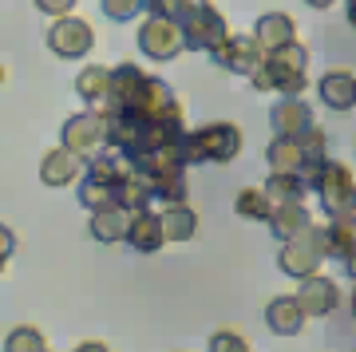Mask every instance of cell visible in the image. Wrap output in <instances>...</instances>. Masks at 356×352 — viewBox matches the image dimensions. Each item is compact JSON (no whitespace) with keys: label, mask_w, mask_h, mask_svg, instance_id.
<instances>
[{"label":"cell","mask_w":356,"mask_h":352,"mask_svg":"<svg viewBox=\"0 0 356 352\" xmlns=\"http://www.w3.org/2000/svg\"><path fill=\"white\" fill-rule=\"evenodd\" d=\"M309 51L293 40L285 48H273L266 51V60L257 63V72L250 76L254 91H277V95H301L309 88Z\"/></svg>","instance_id":"1"},{"label":"cell","mask_w":356,"mask_h":352,"mask_svg":"<svg viewBox=\"0 0 356 352\" xmlns=\"http://www.w3.org/2000/svg\"><path fill=\"white\" fill-rule=\"evenodd\" d=\"M182 151H186V163H234L242 154V127L238 123H206L198 131H186L182 135Z\"/></svg>","instance_id":"2"},{"label":"cell","mask_w":356,"mask_h":352,"mask_svg":"<svg viewBox=\"0 0 356 352\" xmlns=\"http://www.w3.org/2000/svg\"><path fill=\"white\" fill-rule=\"evenodd\" d=\"M309 190L321 198L325 214H356V175L337 159H325V163L309 166Z\"/></svg>","instance_id":"3"},{"label":"cell","mask_w":356,"mask_h":352,"mask_svg":"<svg viewBox=\"0 0 356 352\" xmlns=\"http://www.w3.org/2000/svg\"><path fill=\"white\" fill-rule=\"evenodd\" d=\"M60 138H64L67 151H76L83 163L88 159H95L99 151H107V119H103V111H79L72 115L64 123V131H60Z\"/></svg>","instance_id":"4"},{"label":"cell","mask_w":356,"mask_h":352,"mask_svg":"<svg viewBox=\"0 0 356 352\" xmlns=\"http://www.w3.org/2000/svg\"><path fill=\"white\" fill-rule=\"evenodd\" d=\"M139 51L147 60H175L178 51H186V36H182V20H166V16H147L139 24Z\"/></svg>","instance_id":"5"},{"label":"cell","mask_w":356,"mask_h":352,"mask_svg":"<svg viewBox=\"0 0 356 352\" xmlns=\"http://www.w3.org/2000/svg\"><path fill=\"white\" fill-rule=\"evenodd\" d=\"M182 36H186V48L191 51H214L222 40L229 36V24L226 16L218 13L214 4H198L194 13H186V20H182Z\"/></svg>","instance_id":"6"},{"label":"cell","mask_w":356,"mask_h":352,"mask_svg":"<svg viewBox=\"0 0 356 352\" xmlns=\"http://www.w3.org/2000/svg\"><path fill=\"white\" fill-rule=\"evenodd\" d=\"M309 238L317 241V250L325 257L348 262L356 253V214H332L329 222H313L309 226Z\"/></svg>","instance_id":"7"},{"label":"cell","mask_w":356,"mask_h":352,"mask_svg":"<svg viewBox=\"0 0 356 352\" xmlns=\"http://www.w3.org/2000/svg\"><path fill=\"white\" fill-rule=\"evenodd\" d=\"M48 48L64 60H83L95 48V32L83 16H56V24L48 28Z\"/></svg>","instance_id":"8"},{"label":"cell","mask_w":356,"mask_h":352,"mask_svg":"<svg viewBox=\"0 0 356 352\" xmlns=\"http://www.w3.org/2000/svg\"><path fill=\"white\" fill-rule=\"evenodd\" d=\"M210 60L222 67V72H234V76H254L257 63L266 60V48L257 44V36H226L210 51Z\"/></svg>","instance_id":"9"},{"label":"cell","mask_w":356,"mask_h":352,"mask_svg":"<svg viewBox=\"0 0 356 352\" xmlns=\"http://www.w3.org/2000/svg\"><path fill=\"white\" fill-rule=\"evenodd\" d=\"M321 265H325V253L317 250V241L309 238V230L301 234V238L281 241V253H277V269H281V273L305 281V277L321 273Z\"/></svg>","instance_id":"10"},{"label":"cell","mask_w":356,"mask_h":352,"mask_svg":"<svg viewBox=\"0 0 356 352\" xmlns=\"http://www.w3.org/2000/svg\"><path fill=\"white\" fill-rule=\"evenodd\" d=\"M127 241L135 246L139 253H159L166 246V226H163V214L143 206V210H131V222H127Z\"/></svg>","instance_id":"11"},{"label":"cell","mask_w":356,"mask_h":352,"mask_svg":"<svg viewBox=\"0 0 356 352\" xmlns=\"http://www.w3.org/2000/svg\"><path fill=\"white\" fill-rule=\"evenodd\" d=\"M297 301L305 309L309 317H329L337 305H341V285L325 273H313L301 281V289H297Z\"/></svg>","instance_id":"12"},{"label":"cell","mask_w":356,"mask_h":352,"mask_svg":"<svg viewBox=\"0 0 356 352\" xmlns=\"http://www.w3.org/2000/svg\"><path fill=\"white\" fill-rule=\"evenodd\" d=\"M269 127H273V135H289V138H301L313 127V111H309L301 95H281L273 103V111H269Z\"/></svg>","instance_id":"13"},{"label":"cell","mask_w":356,"mask_h":352,"mask_svg":"<svg viewBox=\"0 0 356 352\" xmlns=\"http://www.w3.org/2000/svg\"><path fill=\"white\" fill-rule=\"evenodd\" d=\"M317 95L329 111H353L356 107V76L348 67H332L317 83Z\"/></svg>","instance_id":"14"},{"label":"cell","mask_w":356,"mask_h":352,"mask_svg":"<svg viewBox=\"0 0 356 352\" xmlns=\"http://www.w3.org/2000/svg\"><path fill=\"white\" fill-rule=\"evenodd\" d=\"M266 226L277 241H289V238H301V234L313 226V214H309L305 202H277Z\"/></svg>","instance_id":"15"},{"label":"cell","mask_w":356,"mask_h":352,"mask_svg":"<svg viewBox=\"0 0 356 352\" xmlns=\"http://www.w3.org/2000/svg\"><path fill=\"white\" fill-rule=\"evenodd\" d=\"M79 170H83V159L76 151H67L64 143L40 159V182H48V186H72Z\"/></svg>","instance_id":"16"},{"label":"cell","mask_w":356,"mask_h":352,"mask_svg":"<svg viewBox=\"0 0 356 352\" xmlns=\"http://www.w3.org/2000/svg\"><path fill=\"white\" fill-rule=\"evenodd\" d=\"M305 321H309V313L301 309L297 293H293V297H273V301L266 305V325L273 328L277 337H297V333H305Z\"/></svg>","instance_id":"17"},{"label":"cell","mask_w":356,"mask_h":352,"mask_svg":"<svg viewBox=\"0 0 356 352\" xmlns=\"http://www.w3.org/2000/svg\"><path fill=\"white\" fill-rule=\"evenodd\" d=\"M254 36L266 51H273V48H285V44L297 40V24H293L289 13H261L254 24Z\"/></svg>","instance_id":"18"},{"label":"cell","mask_w":356,"mask_h":352,"mask_svg":"<svg viewBox=\"0 0 356 352\" xmlns=\"http://www.w3.org/2000/svg\"><path fill=\"white\" fill-rule=\"evenodd\" d=\"M127 222H131V210L123 206H99L91 210V238L111 246V241H127Z\"/></svg>","instance_id":"19"},{"label":"cell","mask_w":356,"mask_h":352,"mask_svg":"<svg viewBox=\"0 0 356 352\" xmlns=\"http://www.w3.org/2000/svg\"><path fill=\"white\" fill-rule=\"evenodd\" d=\"M266 194L277 202H305L309 198V175L301 170H269L266 178Z\"/></svg>","instance_id":"20"},{"label":"cell","mask_w":356,"mask_h":352,"mask_svg":"<svg viewBox=\"0 0 356 352\" xmlns=\"http://www.w3.org/2000/svg\"><path fill=\"white\" fill-rule=\"evenodd\" d=\"M154 202V190L151 182L139 175V170H123V178L115 182V206H123V210H143V206H151Z\"/></svg>","instance_id":"21"},{"label":"cell","mask_w":356,"mask_h":352,"mask_svg":"<svg viewBox=\"0 0 356 352\" xmlns=\"http://www.w3.org/2000/svg\"><path fill=\"white\" fill-rule=\"evenodd\" d=\"M266 163H269V170H301V175H305V151H301V138L277 135L266 147Z\"/></svg>","instance_id":"22"},{"label":"cell","mask_w":356,"mask_h":352,"mask_svg":"<svg viewBox=\"0 0 356 352\" xmlns=\"http://www.w3.org/2000/svg\"><path fill=\"white\" fill-rule=\"evenodd\" d=\"M163 226H166V241H191L198 234V210L186 202H175L163 210Z\"/></svg>","instance_id":"23"},{"label":"cell","mask_w":356,"mask_h":352,"mask_svg":"<svg viewBox=\"0 0 356 352\" xmlns=\"http://www.w3.org/2000/svg\"><path fill=\"white\" fill-rule=\"evenodd\" d=\"M107 88H111V67H103V63H88L76 76V95L88 103V107H95V103L107 95Z\"/></svg>","instance_id":"24"},{"label":"cell","mask_w":356,"mask_h":352,"mask_svg":"<svg viewBox=\"0 0 356 352\" xmlns=\"http://www.w3.org/2000/svg\"><path fill=\"white\" fill-rule=\"evenodd\" d=\"M234 210L250 222H269L273 214V198L266 194V186H242L238 190V198H234Z\"/></svg>","instance_id":"25"},{"label":"cell","mask_w":356,"mask_h":352,"mask_svg":"<svg viewBox=\"0 0 356 352\" xmlns=\"http://www.w3.org/2000/svg\"><path fill=\"white\" fill-rule=\"evenodd\" d=\"M79 202H83L88 210L115 206V186L111 182H99V178H91V175H83V182H79Z\"/></svg>","instance_id":"26"},{"label":"cell","mask_w":356,"mask_h":352,"mask_svg":"<svg viewBox=\"0 0 356 352\" xmlns=\"http://www.w3.org/2000/svg\"><path fill=\"white\" fill-rule=\"evenodd\" d=\"M4 349L8 352H40V349H48V337L36 325H20L4 337Z\"/></svg>","instance_id":"27"},{"label":"cell","mask_w":356,"mask_h":352,"mask_svg":"<svg viewBox=\"0 0 356 352\" xmlns=\"http://www.w3.org/2000/svg\"><path fill=\"white\" fill-rule=\"evenodd\" d=\"M301 151H305V170L317 166V163H325V159H329V135L313 123L305 135H301Z\"/></svg>","instance_id":"28"},{"label":"cell","mask_w":356,"mask_h":352,"mask_svg":"<svg viewBox=\"0 0 356 352\" xmlns=\"http://www.w3.org/2000/svg\"><path fill=\"white\" fill-rule=\"evenodd\" d=\"M191 186H186V170H178V175H166L154 182V198L166 202V206H175V202H186Z\"/></svg>","instance_id":"29"},{"label":"cell","mask_w":356,"mask_h":352,"mask_svg":"<svg viewBox=\"0 0 356 352\" xmlns=\"http://www.w3.org/2000/svg\"><path fill=\"white\" fill-rule=\"evenodd\" d=\"M202 0H143V8L151 16H166V20H186V13H194Z\"/></svg>","instance_id":"30"},{"label":"cell","mask_w":356,"mask_h":352,"mask_svg":"<svg viewBox=\"0 0 356 352\" xmlns=\"http://www.w3.org/2000/svg\"><path fill=\"white\" fill-rule=\"evenodd\" d=\"M99 4H103V13L111 16V20H119V24L123 20H135L143 8V0H99Z\"/></svg>","instance_id":"31"},{"label":"cell","mask_w":356,"mask_h":352,"mask_svg":"<svg viewBox=\"0 0 356 352\" xmlns=\"http://www.w3.org/2000/svg\"><path fill=\"white\" fill-rule=\"evenodd\" d=\"M210 349H214V352H226V349L245 352V349H250V340L238 337V333H214V337H210Z\"/></svg>","instance_id":"32"},{"label":"cell","mask_w":356,"mask_h":352,"mask_svg":"<svg viewBox=\"0 0 356 352\" xmlns=\"http://www.w3.org/2000/svg\"><path fill=\"white\" fill-rule=\"evenodd\" d=\"M36 8L48 13V16H67L72 8H76V0H36Z\"/></svg>","instance_id":"33"},{"label":"cell","mask_w":356,"mask_h":352,"mask_svg":"<svg viewBox=\"0 0 356 352\" xmlns=\"http://www.w3.org/2000/svg\"><path fill=\"white\" fill-rule=\"evenodd\" d=\"M13 253H16V234H13V230H8V226H4V222H0V257L8 262Z\"/></svg>","instance_id":"34"},{"label":"cell","mask_w":356,"mask_h":352,"mask_svg":"<svg viewBox=\"0 0 356 352\" xmlns=\"http://www.w3.org/2000/svg\"><path fill=\"white\" fill-rule=\"evenodd\" d=\"M309 8H329V4H337V0H305Z\"/></svg>","instance_id":"35"},{"label":"cell","mask_w":356,"mask_h":352,"mask_svg":"<svg viewBox=\"0 0 356 352\" xmlns=\"http://www.w3.org/2000/svg\"><path fill=\"white\" fill-rule=\"evenodd\" d=\"M344 269H348V277H353V281H356V253H353V257H348V262H344Z\"/></svg>","instance_id":"36"},{"label":"cell","mask_w":356,"mask_h":352,"mask_svg":"<svg viewBox=\"0 0 356 352\" xmlns=\"http://www.w3.org/2000/svg\"><path fill=\"white\" fill-rule=\"evenodd\" d=\"M348 24L356 28V0H348Z\"/></svg>","instance_id":"37"},{"label":"cell","mask_w":356,"mask_h":352,"mask_svg":"<svg viewBox=\"0 0 356 352\" xmlns=\"http://www.w3.org/2000/svg\"><path fill=\"white\" fill-rule=\"evenodd\" d=\"M4 76H8V72H4V63H0V88H4Z\"/></svg>","instance_id":"38"},{"label":"cell","mask_w":356,"mask_h":352,"mask_svg":"<svg viewBox=\"0 0 356 352\" xmlns=\"http://www.w3.org/2000/svg\"><path fill=\"white\" fill-rule=\"evenodd\" d=\"M353 317H356V289H353Z\"/></svg>","instance_id":"39"},{"label":"cell","mask_w":356,"mask_h":352,"mask_svg":"<svg viewBox=\"0 0 356 352\" xmlns=\"http://www.w3.org/2000/svg\"><path fill=\"white\" fill-rule=\"evenodd\" d=\"M0 273H4V257H0Z\"/></svg>","instance_id":"40"}]
</instances>
